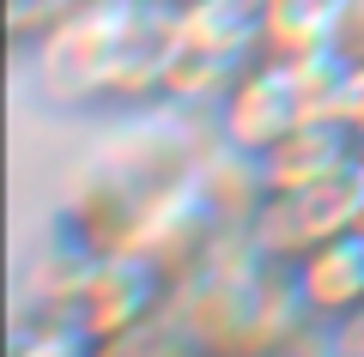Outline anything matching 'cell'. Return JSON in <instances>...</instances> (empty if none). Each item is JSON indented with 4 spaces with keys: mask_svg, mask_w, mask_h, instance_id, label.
Segmentation results:
<instances>
[{
    "mask_svg": "<svg viewBox=\"0 0 364 357\" xmlns=\"http://www.w3.org/2000/svg\"><path fill=\"white\" fill-rule=\"evenodd\" d=\"M140 6L128 0H73L61 18L37 37V85L61 109H109L128 31Z\"/></svg>",
    "mask_w": 364,
    "mask_h": 357,
    "instance_id": "cell-1",
    "label": "cell"
},
{
    "mask_svg": "<svg viewBox=\"0 0 364 357\" xmlns=\"http://www.w3.org/2000/svg\"><path fill=\"white\" fill-rule=\"evenodd\" d=\"M352 224H364V164L340 170V176H322L310 188H286V194L261 188L255 206L243 212L249 248L267 260H286V267L304 248H316L322 236L352 230Z\"/></svg>",
    "mask_w": 364,
    "mask_h": 357,
    "instance_id": "cell-2",
    "label": "cell"
},
{
    "mask_svg": "<svg viewBox=\"0 0 364 357\" xmlns=\"http://www.w3.org/2000/svg\"><path fill=\"white\" fill-rule=\"evenodd\" d=\"M170 303H176V279H170L146 248H116V255H91L85 260L67 321L85 327L91 339L104 345V339H116V333H128V327L158 321Z\"/></svg>",
    "mask_w": 364,
    "mask_h": 357,
    "instance_id": "cell-3",
    "label": "cell"
},
{
    "mask_svg": "<svg viewBox=\"0 0 364 357\" xmlns=\"http://www.w3.org/2000/svg\"><path fill=\"white\" fill-rule=\"evenodd\" d=\"M364 164V128L358 121H346V115H310L298 133H286V140L273 145V152H261L255 164V188H310V182L322 176H340V170Z\"/></svg>",
    "mask_w": 364,
    "mask_h": 357,
    "instance_id": "cell-4",
    "label": "cell"
},
{
    "mask_svg": "<svg viewBox=\"0 0 364 357\" xmlns=\"http://www.w3.org/2000/svg\"><path fill=\"white\" fill-rule=\"evenodd\" d=\"M291 291H298L304 315L322 321V327L364 315V224L334 230L316 248H304L291 260Z\"/></svg>",
    "mask_w": 364,
    "mask_h": 357,
    "instance_id": "cell-5",
    "label": "cell"
},
{
    "mask_svg": "<svg viewBox=\"0 0 364 357\" xmlns=\"http://www.w3.org/2000/svg\"><path fill=\"white\" fill-rule=\"evenodd\" d=\"M358 0H261V37L273 55H328L346 49Z\"/></svg>",
    "mask_w": 364,
    "mask_h": 357,
    "instance_id": "cell-6",
    "label": "cell"
},
{
    "mask_svg": "<svg viewBox=\"0 0 364 357\" xmlns=\"http://www.w3.org/2000/svg\"><path fill=\"white\" fill-rule=\"evenodd\" d=\"M13 357H97V339L61 315H18L13 321Z\"/></svg>",
    "mask_w": 364,
    "mask_h": 357,
    "instance_id": "cell-7",
    "label": "cell"
},
{
    "mask_svg": "<svg viewBox=\"0 0 364 357\" xmlns=\"http://www.w3.org/2000/svg\"><path fill=\"white\" fill-rule=\"evenodd\" d=\"M352 43H364V0H358V25H352Z\"/></svg>",
    "mask_w": 364,
    "mask_h": 357,
    "instance_id": "cell-8",
    "label": "cell"
},
{
    "mask_svg": "<svg viewBox=\"0 0 364 357\" xmlns=\"http://www.w3.org/2000/svg\"><path fill=\"white\" fill-rule=\"evenodd\" d=\"M128 6H146V0H128Z\"/></svg>",
    "mask_w": 364,
    "mask_h": 357,
    "instance_id": "cell-9",
    "label": "cell"
}]
</instances>
